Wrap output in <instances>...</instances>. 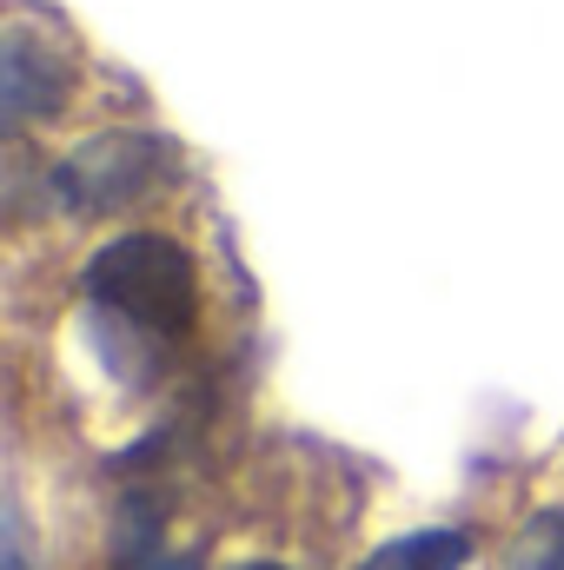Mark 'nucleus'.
<instances>
[{
    "instance_id": "20e7f679",
    "label": "nucleus",
    "mask_w": 564,
    "mask_h": 570,
    "mask_svg": "<svg viewBox=\"0 0 564 570\" xmlns=\"http://www.w3.org/2000/svg\"><path fill=\"white\" fill-rule=\"evenodd\" d=\"M465 558H471V538L451 524H431V531H406V538L379 544L359 570H465Z\"/></svg>"
},
{
    "instance_id": "39448f33",
    "label": "nucleus",
    "mask_w": 564,
    "mask_h": 570,
    "mask_svg": "<svg viewBox=\"0 0 564 570\" xmlns=\"http://www.w3.org/2000/svg\"><path fill=\"white\" fill-rule=\"evenodd\" d=\"M518 570H564V518H538L518 544Z\"/></svg>"
},
{
    "instance_id": "7ed1b4c3",
    "label": "nucleus",
    "mask_w": 564,
    "mask_h": 570,
    "mask_svg": "<svg viewBox=\"0 0 564 570\" xmlns=\"http://www.w3.org/2000/svg\"><path fill=\"white\" fill-rule=\"evenodd\" d=\"M67 94H74V67L47 40L0 27V140L33 120H54L67 107Z\"/></svg>"
},
{
    "instance_id": "0eeeda50",
    "label": "nucleus",
    "mask_w": 564,
    "mask_h": 570,
    "mask_svg": "<svg viewBox=\"0 0 564 570\" xmlns=\"http://www.w3.org/2000/svg\"><path fill=\"white\" fill-rule=\"evenodd\" d=\"M120 570H200V558L193 551H166V544H146V551H134Z\"/></svg>"
},
{
    "instance_id": "f257e3e1",
    "label": "nucleus",
    "mask_w": 564,
    "mask_h": 570,
    "mask_svg": "<svg viewBox=\"0 0 564 570\" xmlns=\"http://www.w3.org/2000/svg\"><path fill=\"white\" fill-rule=\"evenodd\" d=\"M87 298H94V325L100 345H173L193 332L200 318V279L193 259L159 239V233H127L114 239L94 266H87Z\"/></svg>"
},
{
    "instance_id": "6e6552de",
    "label": "nucleus",
    "mask_w": 564,
    "mask_h": 570,
    "mask_svg": "<svg viewBox=\"0 0 564 570\" xmlns=\"http://www.w3.org/2000/svg\"><path fill=\"white\" fill-rule=\"evenodd\" d=\"M233 570H285V564H266V558H260V564H233Z\"/></svg>"
},
{
    "instance_id": "f03ea898",
    "label": "nucleus",
    "mask_w": 564,
    "mask_h": 570,
    "mask_svg": "<svg viewBox=\"0 0 564 570\" xmlns=\"http://www.w3.org/2000/svg\"><path fill=\"white\" fill-rule=\"evenodd\" d=\"M159 173H166V146L153 134L114 127V134H94L87 146H74L60 159L54 186L74 213H120V206H134L140 193L159 186Z\"/></svg>"
},
{
    "instance_id": "423d86ee",
    "label": "nucleus",
    "mask_w": 564,
    "mask_h": 570,
    "mask_svg": "<svg viewBox=\"0 0 564 570\" xmlns=\"http://www.w3.org/2000/svg\"><path fill=\"white\" fill-rule=\"evenodd\" d=\"M0 570H27V518L7 491H0Z\"/></svg>"
}]
</instances>
